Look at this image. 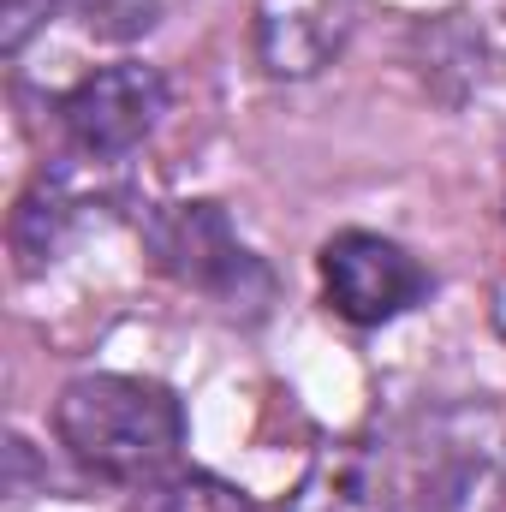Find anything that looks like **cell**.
Returning <instances> with one entry per match:
<instances>
[{
  "label": "cell",
  "mask_w": 506,
  "mask_h": 512,
  "mask_svg": "<svg viewBox=\"0 0 506 512\" xmlns=\"http://www.w3.org/2000/svg\"><path fill=\"white\" fill-rule=\"evenodd\" d=\"M358 0H256L251 36L268 78H316L352 36Z\"/></svg>",
  "instance_id": "4"
},
{
  "label": "cell",
  "mask_w": 506,
  "mask_h": 512,
  "mask_svg": "<svg viewBox=\"0 0 506 512\" xmlns=\"http://www.w3.org/2000/svg\"><path fill=\"white\" fill-rule=\"evenodd\" d=\"M155 251H161V262L185 286H203L215 298H233V286L245 274H262L251 262V251L233 239V227H227V215L215 203H179V209H167L161 227H155Z\"/></svg>",
  "instance_id": "5"
},
{
  "label": "cell",
  "mask_w": 506,
  "mask_h": 512,
  "mask_svg": "<svg viewBox=\"0 0 506 512\" xmlns=\"http://www.w3.org/2000/svg\"><path fill=\"white\" fill-rule=\"evenodd\" d=\"M501 471H506L501 429L489 423L483 441L477 435H459V441L435 447V465L411 477V495H399V512H495V501H501Z\"/></svg>",
  "instance_id": "7"
},
{
  "label": "cell",
  "mask_w": 506,
  "mask_h": 512,
  "mask_svg": "<svg viewBox=\"0 0 506 512\" xmlns=\"http://www.w3.org/2000/svg\"><path fill=\"white\" fill-rule=\"evenodd\" d=\"M280 512H399L393 465L370 441H328Z\"/></svg>",
  "instance_id": "6"
},
{
  "label": "cell",
  "mask_w": 506,
  "mask_h": 512,
  "mask_svg": "<svg viewBox=\"0 0 506 512\" xmlns=\"http://www.w3.org/2000/svg\"><path fill=\"white\" fill-rule=\"evenodd\" d=\"M161 114H167V78L143 60H120V66L78 78L60 102V126L72 137V149H84L96 161L131 155L161 126Z\"/></svg>",
  "instance_id": "2"
},
{
  "label": "cell",
  "mask_w": 506,
  "mask_h": 512,
  "mask_svg": "<svg viewBox=\"0 0 506 512\" xmlns=\"http://www.w3.org/2000/svg\"><path fill=\"white\" fill-rule=\"evenodd\" d=\"M60 0H0V48L6 54H24V42L54 18Z\"/></svg>",
  "instance_id": "9"
},
{
  "label": "cell",
  "mask_w": 506,
  "mask_h": 512,
  "mask_svg": "<svg viewBox=\"0 0 506 512\" xmlns=\"http://www.w3.org/2000/svg\"><path fill=\"white\" fill-rule=\"evenodd\" d=\"M54 429L60 447L108 483H155L185 453V405L143 376H78L54 405Z\"/></svg>",
  "instance_id": "1"
},
{
  "label": "cell",
  "mask_w": 506,
  "mask_h": 512,
  "mask_svg": "<svg viewBox=\"0 0 506 512\" xmlns=\"http://www.w3.org/2000/svg\"><path fill=\"white\" fill-rule=\"evenodd\" d=\"M322 292H328L334 316H346L358 328H381L429 292V274L417 268V256L405 245L352 227L322 245Z\"/></svg>",
  "instance_id": "3"
},
{
  "label": "cell",
  "mask_w": 506,
  "mask_h": 512,
  "mask_svg": "<svg viewBox=\"0 0 506 512\" xmlns=\"http://www.w3.org/2000/svg\"><path fill=\"white\" fill-rule=\"evenodd\" d=\"M131 512H256L251 495L227 477H209V471H167L155 483L137 489Z\"/></svg>",
  "instance_id": "8"
}]
</instances>
